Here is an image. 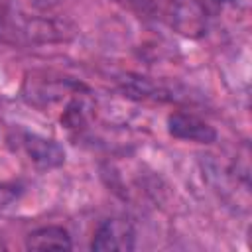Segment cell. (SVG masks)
Wrapping results in <instances>:
<instances>
[{
    "instance_id": "obj_6",
    "label": "cell",
    "mask_w": 252,
    "mask_h": 252,
    "mask_svg": "<svg viewBox=\"0 0 252 252\" xmlns=\"http://www.w3.org/2000/svg\"><path fill=\"white\" fill-rule=\"evenodd\" d=\"M116 2L126 6V8L140 10V12H148V10H154L158 6V0H116Z\"/></svg>"
},
{
    "instance_id": "obj_1",
    "label": "cell",
    "mask_w": 252,
    "mask_h": 252,
    "mask_svg": "<svg viewBox=\"0 0 252 252\" xmlns=\"http://www.w3.org/2000/svg\"><path fill=\"white\" fill-rule=\"evenodd\" d=\"M134 228L124 219H106L94 232L91 248L96 252H130L134 250Z\"/></svg>"
},
{
    "instance_id": "obj_8",
    "label": "cell",
    "mask_w": 252,
    "mask_h": 252,
    "mask_svg": "<svg viewBox=\"0 0 252 252\" xmlns=\"http://www.w3.org/2000/svg\"><path fill=\"white\" fill-rule=\"evenodd\" d=\"M2 248H6V246H4V242H2V240H0V250H2Z\"/></svg>"
},
{
    "instance_id": "obj_7",
    "label": "cell",
    "mask_w": 252,
    "mask_h": 252,
    "mask_svg": "<svg viewBox=\"0 0 252 252\" xmlns=\"http://www.w3.org/2000/svg\"><path fill=\"white\" fill-rule=\"evenodd\" d=\"M61 2L63 0H30V4L35 6V8H39V10H51V8L59 6Z\"/></svg>"
},
{
    "instance_id": "obj_5",
    "label": "cell",
    "mask_w": 252,
    "mask_h": 252,
    "mask_svg": "<svg viewBox=\"0 0 252 252\" xmlns=\"http://www.w3.org/2000/svg\"><path fill=\"white\" fill-rule=\"evenodd\" d=\"M28 250H71V236L63 226H41L28 234L26 238Z\"/></svg>"
},
{
    "instance_id": "obj_4",
    "label": "cell",
    "mask_w": 252,
    "mask_h": 252,
    "mask_svg": "<svg viewBox=\"0 0 252 252\" xmlns=\"http://www.w3.org/2000/svg\"><path fill=\"white\" fill-rule=\"evenodd\" d=\"M24 148H26V154L30 156V159L41 169L59 167L65 161V150L55 140H49V138H43L37 134H26Z\"/></svg>"
},
{
    "instance_id": "obj_3",
    "label": "cell",
    "mask_w": 252,
    "mask_h": 252,
    "mask_svg": "<svg viewBox=\"0 0 252 252\" xmlns=\"http://www.w3.org/2000/svg\"><path fill=\"white\" fill-rule=\"evenodd\" d=\"M167 130L173 138L189 140V142H197V144H213L217 140V130L209 122H205L199 116L189 114V112L169 114Z\"/></svg>"
},
{
    "instance_id": "obj_2",
    "label": "cell",
    "mask_w": 252,
    "mask_h": 252,
    "mask_svg": "<svg viewBox=\"0 0 252 252\" xmlns=\"http://www.w3.org/2000/svg\"><path fill=\"white\" fill-rule=\"evenodd\" d=\"M167 12L171 26L179 33L187 37L203 35L207 28V14L199 0H169Z\"/></svg>"
}]
</instances>
